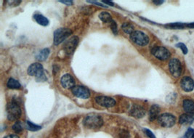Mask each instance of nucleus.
I'll use <instances>...</instances> for the list:
<instances>
[{
    "mask_svg": "<svg viewBox=\"0 0 194 138\" xmlns=\"http://www.w3.org/2000/svg\"><path fill=\"white\" fill-rule=\"evenodd\" d=\"M111 28L112 29V31L114 32V34H117L118 32V29H117V24L115 22V20H112L111 22Z\"/></svg>",
    "mask_w": 194,
    "mask_h": 138,
    "instance_id": "bb28decb",
    "label": "nucleus"
},
{
    "mask_svg": "<svg viewBox=\"0 0 194 138\" xmlns=\"http://www.w3.org/2000/svg\"><path fill=\"white\" fill-rule=\"evenodd\" d=\"M153 2L155 4H156V5H159V4H163L164 1H153Z\"/></svg>",
    "mask_w": 194,
    "mask_h": 138,
    "instance_id": "f704fd0d",
    "label": "nucleus"
},
{
    "mask_svg": "<svg viewBox=\"0 0 194 138\" xmlns=\"http://www.w3.org/2000/svg\"><path fill=\"white\" fill-rule=\"evenodd\" d=\"M20 84L19 81L15 80V79L10 78L8 81V86L10 89H19L20 88Z\"/></svg>",
    "mask_w": 194,
    "mask_h": 138,
    "instance_id": "412c9836",
    "label": "nucleus"
},
{
    "mask_svg": "<svg viewBox=\"0 0 194 138\" xmlns=\"http://www.w3.org/2000/svg\"><path fill=\"white\" fill-rule=\"evenodd\" d=\"M193 122L194 113H185L179 118V123L180 124H191Z\"/></svg>",
    "mask_w": 194,
    "mask_h": 138,
    "instance_id": "2eb2a0df",
    "label": "nucleus"
},
{
    "mask_svg": "<svg viewBox=\"0 0 194 138\" xmlns=\"http://www.w3.org/2000/svg\"><path fill=\"white\" fill-rule=\"evenodd\" d=\"M23 128V125L22 122H20V121H16V122L14 124L13 126V131H15V132H17V133H19L20 132H22Z\"/></svg>",
    "mask_w": 194,
    "mask_h": 138,
    "instance_id": "b1692460",
    "label": "nucleus"
},
{
    "mask_svg": "<svg viewBox=\"0 0 194 138\" xmlns=\"http://www.w3.org/2000/svg\"><path fill=\"white\" fill-rule=\"evenodd\" d=\"M130 114L135 118L140 119L146 115V110L144 109L143 107L138 106V105H135L130 110Z\"/></svg>",
    "mask_w": 194,
    "mask_h": 138,
    "instance_id": "4468645a",
    "label": "nucleus"
},
{
    "mask_svg": "<svg viewBox=\"0 0 194 138\" xmlns=\"http://www.w3.org/2000/svg\"><path fill=\"white\" fill-rule=\"evenodd\" d=\"M50 50L49 48H44L40 52L37 54L36 56V58L39 61H42V60H45L47 58H48L49 55H50Z\"/></svg>",
    "mask_w": 194,
    "mask_h": 138,
    "instance_id": "6ab92c4d",
    "label": "nucleus"
},
{
    "mask_svg": "<svg viewBox=\"0 0 194 138\" xmlns=\"http://www.w3.org/2000/svg\"><path fill=\"white\" fill-rule=\"evenodd\" d=\"M72 93L75 97L81 98V99H87L90 96V92L88 89L82 85L74 86L72 89Z\"/></svg>",
    "mask_w": 194,
    "mask_h": 138,
    "instance_id": "9d476101",
    "label": "nucleus"
},
{
    "mask_svg": "<svg viewBox=\"0 0 194 138\" xmlns=\"http://www.w3.org/2000/svg\"><path fill=\"white\" fill-rule=\"evenodd\" d=\"M4 138H20V137H18V135H8V136H5Z\"/></svg>",
    "mask_w": 194,
    "mask_h": 138,
    "instance_id": "72a5a7b5",
    "label": "nucleus"
},
{
    "mask_svg": "<svg viewBox=\"0 0 194 138\" xmlns=\"http://www.w3.org/2000/svg\"><path fill=\"white\" fill-rule=\"evenodd\" d=\"M120 138H129V133L126 131H123L120 134Z\"/></svg>",
    "mask_w": 194,
    "mask_h": 138,
    "instance_id": "c756f323",
    "label": "nucleus"
},
{
    "mask_svg": "<svg viewBox=\"0 0 194 138\" xmlns=\"http://www.w3.org/2000/svg\"><path fill=\"white\" fill-rule=\"evenodd\" d=\"M103 3L107 4H108V5H110V6H114V2H110V1H107V0H103Z\"/></svg>",
    "mask_w": 194,
    "mask_h": 138,
    "instance_id": "473e14b6",
    "label": "nucleus"
},
{
    "mask_svg": "<svg viewBox=\"0 0 194 138\" xmlns=\"http://www.w3.org/2000/svg\"><path fill=\"white\" fill-rule=\"evenodd\" d=\"M60 2H61V3L63 4H66V5H72L73 4V1H70V0H69V1H59Z\"/></svg>",
    "mask_w": 194,
    "mask_h": 138,
    "instance_id": "2f4dec72",
    "label": "nucleus"
},
{
    "mask_svg": "<svg viewBox=\"0 0 194 138\" xmlns=\"http://www.w3.org/2000/svg\"><path fill=\"white\" fill-rule=\"evenodd\" d=\"M60 83L64 88L69 90V89H73L75 86V81H74V77L70 74H65L61 77L60 79Z\"/></svg>",
    "mask_w": 194,
    "mask_h": 138,
    "instance_id": "f8f14e48",
    "label": "nucleus"
},
{
    "mask_svg": "<svg viewBox=\"0 0 194 138\" xmlns=\"http://www.w3.org/2000/svg\"><path fill=\"white\" fill-rule=\"evenodd\" d=\"M158 122L163 127H172L176 123V117L171 113H162L158 116Z\"/></svg>",
    "mask_w": 194,
    "mask_h": 138,
    "instance_id": "39448f33",
    "label": "nucleus"
},
{
    "mask_svg": "<svg viewBox=\"0 0 194 138\" xmlns=\"http://www.w3.org/2000/svg\"><path fill=\"white\" fill-rule=\"evenodd\" d=\"M71 31L66 28H60L54 32V44L58 45L71 36Z\"/></svg>",
    "mask_w": 194,
    "mask_h": 138,
    "instance_id": "423d86ee",
    "label": "nucleus"
},
{
    "mask_svg": "<svg viewBox=\"0 0 194 138\" xmlns=\"http://www.w3.org/2000/svg\"><path fill=\"white\" fill-rule=\"evenodd\" d=\"M169 69L171 74L174 77H179L183 71V67L180 61L176 58H173L170 60L169 63Z\"/></svg>",
    "mask_w": 194,
    "mask_h": 138,
    "instance_id": "6e6552de",
    "label": "nucleus"
},
{
    "mask_svg": "<svg viewBox=\"0 0 194 138\" xmlns=\"http://www.w3.org/2000/svg\"><path fill=\"white\" fill-rule=\"evenodd\" d=\"M34 18L37 23H39L41 25H43V26H47L49 24V20L47 18L42 15H40V14H35L34 15Z\"/></svg>",
    "mask_w": 194,
    "mask_h": 138,
    "instance_id": "a211bd4d",
    "label": "nucleus"
},
{
    "mask_svg": "<svg viewBox=\"0 0 194 138\" xmlns=\"http://www.w3.org/2000/svg\"><path fill=\"white\" fill-rule=\"evenodd\" d=\"M191 138H194V130H193V131L192 135H191Z\"/></svg>",
    "mask_w": 194,
    "mask_h": 138,
    "instance_id": "e433bc0d",
    "label": "nucleus"
},
{
    "mask_svg": "<svg viewBox=\"0 0 194 138\" xmlns=\"http://www.w3.org/2000/svg\"><path fill=\"white\" fill-rule=\"evenodd\" d=\"M180 86L185 92H191L194 89V81L191 77L185 76L181 79Z\"/></svg>",
    "mask_w": 194,
    "mask_h": 138,
    "instance_id": "ddd939ff",
    "label": "nucleus"
},
{
    "mask_svg": "<svg viewBox=\"0 0 194 138\" xmlns=\"http://www.w3.org/2000/svg\"><path fill=\"white\" fill-rule=\"evenodd\" d=\"M193 130L191 128H189L188 130H187V132H186V134L183 135V137L182 138H191V135H192Z\"/></svg>",
    "mask_w": 194,
    "mask_h": 138,
    "instance_id": "cd10ccee",
    "label": "nucleus"
},
{
    "mask_svg": "<svg viewBox=\"0 0 194 138\" xmlns=\"http://www.w3.org/2000/svg\"><path fill=\"white\" fill-rule=\"evenodd\" d=\"M121 29H123V31H125L126 34H129L130 35L135 31L134 26H133L131 23H124V24L122 25V26H121Z\"/></svg>",
    "mask_w": 194,
    "mask_h": 138,
    "instance_id": "4be33fe9",
    "label": "nucleus"
},
{
    "mask_svg": "<svg viewBox=\"0 0 194 138\" xmlns=\"http://www.w3.org/2000/svg\"><path fill=\"white\" fill-rule=\"evenodd\" d=\"M26 128L27 130H29V131H31V132H36V131L40 130L42 129L41 126L34 124L32 122L29 121H26Z\"/></svg>",
    "mask_w": 194,
    "mask_h": 138,
    "instance_id": "5701e85b",
    "label": "nucleus"
},
{
    "mask_svg": "<svg viewBox=\"0 0 194 138\" xmlns=\"http://www.w3.org/2000/svg\"><path fill=\"white\" fill-rule=\"evenodd\" d=\"M160 113V108L157 105H153L152 106L149 111V119L150 121H153L156 120V119H158V116H159Z\"/></svg>",
    "mask_w": 194,
    "mask_h": 138,
    "instance_id": "dca6fc26",
    "label": "nucleus"
},
{
    "mask_svg": "<svg viewBox=\"0 0 194 138\" xmlns=\"http://www.w3.org/2000/svg\"><path fill=\"white\" fill-rule=\"evenodd\" d=\"M187 26L189 27V28H191V29H193V28H194V23H188V24H187Z\"/></svg>",
    "mask_w": 194,
    "mask_h": 138,
    "instance_id": "c9c22d12",
    "label": "nucleus"
},
{
    "mask_svg": "<svg viewBox=\"0 0 194 138\" xmlns=\"http://www.w3.org/2000/svg\"><path fill=\"white\" fill-rule=\"evenodd\" d=\"M28 74L31 76H35L36 79V81L42 82L47 80V76L44 71L43 65L39 63H32L28 68Z\"/></svg>",
    "mask_w": 194,
    "mask_h": 138,
    "instance_id": "f257e3e1",
    "label": "nucleus"
},
{
    "mask_svg": "<svg viewBox=\"0 0 194 138\" xmlns=\"http://www.w3.org/2000/svg\"><path fill=\"white\" fill-rule=\"evenodd\" d=\"M7 114L10 121H17L21 116V109L15 102H11L7 106Z\"/></svg>",
    "mask_w": 194,
    "mask_h": 138,
    "instance_id": "7ed1b4c3",
    "label": "nucleus"
},
{
    "mask_svg": "<svg viewBox=\"0 0 194 138\" xmlns=\"http://www.w3.org/2000/svg\"><path fill=\"white\" fill-rule=\"evenodd\" d=\"M84 124L86 127L92 130H97L100 128L103 124L102 117L97 113L88 114L84 119Z\"/></svg>",
    "mask_w": 194,
    "mask_h": 138,
    "instance_id": "f03ea898",
    "label": "nucleus"
},
{
    "mask_svg": "<svg viewBox=\"0 0 194 138\" xmlns=\"http://www.w3.org/2000/svg\"><path fill=\"white\" fill-rule=\"evenodd\" d=\"M176 47H179L180 48V50H182V51H183V52L184 55H186L187 53H188V48H187V47L186 46V44H184L183 43H178L176 44Z\"/></svg>",
    "mask_w": 194,
    "mask_h": 138,
    "instance_id": "a878e982",
    "label": "nucleus"
},
{
    "mask_svg": "<svg viewBox=\"0 0 194 138\" xmlns=\"http://www.w3.org/2000/svg\"><path fill=\"white\" fill-rule=\"evenodd\" d=\"M167 26L169 29H183L185 27V24L181 23H171V24L167 25Z\"/></svg>",
    "mask_w": 194,
    "mask_h": 138,
    "instance_id": "393cba45",
    "label": "nucleus"
},
{
    "mask_svg": "<svg viewBox=\"0 0 194 138\" xmlns=\"http://www.w3.org/2000/svg\"><path fill=\"white\" fill-rule=\"evenodd\" d=\"M99 18L103 23H111L113 20L111 14L106 11H103L99 14Z\"/></svg>",
    "mask_w": 194,
    "mask_h": 138,
    "instance_id": "aec40b11",
    "label": "nucleus"
},
{
    "mask_svg": "<svg viewBox=\"0 0 194 138\" xmlns=\"http://www.w3.org/2000/svg\"><path fill=\"white\" fill-rule=\"evenodd\" d=\"M144 132L149 138H156V136L154 135L153 133L151 130H148V129H144Z\"/></svg>",
    "mask_w": 194,
    "mask_h": 138,
    "instance_id": "c85d7f7f",
    "label": "nucleus"
},
{
    "mask_svg": "<svg viewBox=\"0 0 194 138\" xmlns=\"http://www.w3.org/2000/svg\"><path fill=\"white\" fill-rule=\"evenodd\" d=\"M183 108L187 113H194V101L191 100H183Z\"/></svg>",
    "mask_w": 194,
    "mask_h": 138,
    "instance_id": "f3484780",
    "label": "nucleus"
},
{
    "mask_svg": "<svg viewBox=\"0 0 194 138\" xmlns=\"http://www.w3.org/2000/svg\"><path fill=\"white\" fill-rule=\"evenodd\" d=\"M130 39L137 45L140 47L146 46L149 42V37L144 32L135 31L130 35Z\"/></svg>",
    "mask_w": 194,
    "mask_h": 138,
    "instance_id": "20e7f679",
    "label": "nucleus"
},
{
    "mask_svg": "<svg viewBox=\"0 0 194 138\" xmlns=\"http://www.w3.org/2000/svg\"><path fill=\"white\" fill-rule=\"evenodd\" d=\"M79 43V37L74 36L65 41L64 44V50L68 55H71L76 50Z\"/></svg>",
    "mask_w": 194,
    "mask_h": 138,
    "instance_id": "1a4fd4ad",
    "label": "nucleus"
},
{
    "mask_svg": "<svg viewBox=\"0 0 194 138\" xmlns=\"http://www.w3.org/2000/svg\"><path fill=\"white\" fill-rule=\"evenodd\" d=\"M87 2H89V3L95 4H96V5L100 6V7H103V8H106V5H104V4H101V3H100V2H96V1H87Z\"/></svg>",
    "mask_w": 194,
    "mask_h": 138,
    "instance_id": "7c9ffc66",
    "label": "nucleus"
},
{
    "mask_svg": "<svg viewBox=\"0 0 194 138\" xmlns=\"http://www.w3.org/2000/svg\"><path fill=\"white\" fill-rule=\"evenodd\" d=\"M95 101L98 105L105 108L113 107L116 104L115 100L108 96H97L95 98Z\"/></svg>",
    "mask_w": 194,
    "mask_h": 138,
    "instance_id": "9b49d317",
    "label": "nucleus"
},
{
    "mask_svg": "<svg viewBox=\"0 0 194 138\" xmlns=\"http://www.w3.org/2000/svg\"><path fill=\"white\" fill-rule=\"evenodd\" d=\"M151 54L154 57L161 60H166L169 58L171 53L164 47H155L151 50Z\"/></svg>",
    "mask_w": 194,
    "mask_h": 138,
    "instance_id": "0eeeda50",
    "label": "nucleus"
}]
</instances>
